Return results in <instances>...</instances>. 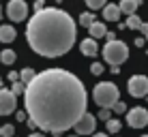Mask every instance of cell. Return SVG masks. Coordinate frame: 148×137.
Masks as SVG:
<instances>
[{
    "label": "cell",
    "mask_w": 148,
    "mask_h": 137,
    "mask_svg": "<svg viewBox=\"0 0 148 137\" xmlns=\"http://www.w3.org/2000/svg\"><path fill=\"white\" fill-rule=\"evenodd\" d=\"M28 120L41 131L64 133L86 114L88 94L77 75L64 69H45L24 92Z\"/></svg>",
    "instance_id": "cell-1"
},
{
    "label": "cell",
    "mask_w": 148,
    "mask_h": 137,
    "mask_svg": "<svg viewBox=\"0 0 148 137\" xmlns=\"http://www.w3.org/2000/svg\"><path fill=\"white\" fill-rule=\"evenodd\" d=\"M26 41L39 56H64L75 45V22L62 9L45 7L41 11H34L30 17L26 26Z\"/></svg>",
    "instance_id": "cell-2"
},
{
    "label": "cell",
    "mask_w": 148,
    "mask_h": 137,
    "mask_svg": "<svg viewBox=\"0 0 148 137\" xmlns=\"http://www.w3.org/2000/svg\"><path fill=\"white\" fill-rule=\"evenodd\" d=\"M92 99H95V103L99 105V107L112 109L116 101H120V90H118V86L112 84V82H101V84L95 86Z\"/></svg>",
    "instance_id": "cell-3"
},
{
    "label": "cell",
    "mask_w": 148,
    "mask_h": 137,
    "mask_svg": "<svg viewBox=\"0 0 148 137\" xmlns=\"http://www.w3.org/2000/svg\"><path fill=\"white\" fill-rule=\"evenodd\" d=\"M103 58H105V62L112 64V67H120V64L129 58V47H127V43L118 41V39L108 41L105 47H103Z\"/></svg>",
    "instance_id": "cell-4"
},
{
    "label": "cell",
    "mask_w": 148,
    "mask_h": 137,
    "mask_svg": "<svg viewBox=\"0 0 148 137\" xmlns=\"http://www.w3.org/2000/svg\"><path fill=\"white\" fill-rule=\"evenodd\" d=\"M127 90H129L131 96L135 99H142V96H148V77L146 75H133L127 84Z\"/></svg>",
    "instance_id": "cell-5"
},
{
    "label": "cell",
    "mask_w": 148,
    "mask_h": 137,
    "mask_svg": "<svg viewBox=\"0 0 148 137\" xmlns=\"http://www.w3.org/2000/svg\"><path fill=\"white\" fill-rule=\"evenodd\" d=\"M7 15L11 22H24L28 15V4L26 0H9L7 4Z\"/></svg>",
    "instance_id": "cell-6"
},
{
    "label": "cell",
    "mask_w": 148,
    "mask_h": 137,
    "mask_svg": "<svg viewBox=\"0 0 148 137\" xmlns=\"http://www.w3.org/2000/svg\"><path fill=\"white\" fill-rule=\"evenodd\" d=\"M127 124L131 129H144L148 124V111L144 107H133V109H127Z\"/></svg>",
    "instance_id": "cell-7"
},
{
    "label": "cell",
    "mask_w": 148,
    "mask_h": 137,
    "mask_svg": "<svg viewBox=\"0 0 148 137\" xmlns=\"http://www.w3.org/2000/svg\"><path fill=\"white\" fill-rule=\"evenodd\" d=\"M95 126H97V118H95L92 114H88V111H86L77 122L73 124V129H75V135L82 137V135H92V133H95Z\"/></svg>",
    "instance_id": "cell-8"
},
{
    "label": "cell",
    "mask_w": 148,
    "mask_h": 137,
    "mask_svg": "<svg viewBox=\"0 0 148 137\" xmlns=\"http://www.w3.org/2000/svg\"><path fill=\"white\" fill-rule=\"evenodd\" d=\"M15 107H17V96H15L11 90L0 88V116L13 114Z\"/></svg>",
    "instance_id": "cell-9"
},
{
    "label": "cell",
    "mask_w": 148,
    "mask_h": 137,
    "mask_svg": "<svg viewBox=\"0 0 148 137\" xmlns=\"http://www.w3.org/2000/svg\"><path fill=\"white\" fill-rule=\"evenodd\" d=\"M125 26H129V28H133V30H140V32L144 34V39H148V24H146V22H142V19L137 17L135 13L127 17V24H125Z\"/></svg>",
    "instance_id": "cell-10"
},
{
    "label": "cell",
    "mask_w": 148,
    "mask_h": 137,
    "mask_svg": "<svg viewBox=\"0 0 148 137\" xmlns=\"http://www.w3.org/2000/svg\"><path fill=\"white\" fill-rule=\"evenodd\" d=\"M79 49H82V54H84V56H90V58L99 54V45H97L95 39H84V41L79 43Z\"/></svg>",
    "instance_id": "cell-11"
},
{
    "label": "cell",
    "mask_w": 148,
    "mask_h": 137,
    "mask_svg": "<svg viewBox=\"0 0 148 137\" xmlns=\"http://www.w3.org/2000/svg\"><path fill=\"white\" fill-rule=\"evenodd\" d=\"M120 7H116V4H105L103 7V17L108 19V22H118L120 19Z\"/></svg>",
    "instance_id": "cell-12"
},
{
    "label": "cell",
    "mask_w": 148,
    "mask_h": 137,
    "mask_svg": "<svg viewBox=\"0 0 148 137\" xmlns=\"http://www.w3.org/2000/svg\"><path fill=\"white\" fill-rule=\"evenodd\" d=\"M118 7H120V13H125L129 17V15H133L140 9V0H120Z\"/></svg>",
    "instance_id": "cell-13"
},
{
    "label": "cell",
    "mask_w": 148,
    "mask_h": 137,
    "mask_svg": "<svg viewBox=\"0 0 148 137\" xmlns=\"http://www.w3.org/2000/svg\"><path fill=\"white\" fill-rule=\"evenodd\" d=\"M88 32H90V39H101V37H105V34H108V28H105V24L103 22H95L92 26L88 28Z\"/></svg>",
    "instance_id": "cell-14"
},
{
    "label": "cell",
    "mask_w": 148,
    "mask_h": 137,
    "mask_svg": "<svg viewBox=\"0 0 148 137\" xmlns=\"http://www.w3.org/2000/svg\"><path fill=\"white\" fill-rule=\"evenodd\" d=\"M17 32H15L13 26H0V43H11L15 41Z\"/></svg>",
    "instance_id": "cell-15"
},
{
    "label": "cell",
    "mask_w": 148,
    "mask_h": 137,
    "mask_svg": "<svg viewBox=\"0 0 148 137\" xmlns=\"http://www.w3.org/2000/svg\"><path fill=\"white\" fill-rule=\"evenodd\" d=\"M15 60H17V54H15L13 49H2V52H0V62L2 64H13Z\"/></svg>",
    "instance_id": "cell-16"
},
{
    "label": "cell",
    "mask_w": 148,
    "mask_h": 137,
    "mask_svg": "<svg viewBox=\"0 0 148 137\" xmlns=\"http://www.w3.org/2000/svg\"><path fill=\"white\" fill-rule=\"evenodd\" d=\"M34 75H37V73H34V69L26 67V69H22V71H19V82L28 86V84H30V82L34 79Z\"/></svg>",
    "instance_id": "cell-17"
},
{
    "label": "cell",
    "mask_w": 148,
    "mask_h": 137,
    "mask_svg": "<svg viewBox=\"0 0 148 137\" xmlns=\"http://www.w3.org/2000/svg\"><path fill=\"white\" fill-rule=\"evenodd\" d=\"M95 22H97V19H95L92 13H82L79 15V24H82V26H86V28H90Z\"/></svg>",
    "instance_id": "cell-18"
},
{
    "label": "cell",
    "mask_w": 148,
    "mask_h": 137,
    "mask_svg": "<svg viewBox=\"0 0 148 137\" xmlns=\"http://www.w3.org/2000/svg\"><path fill=\"white\" fill-rule=\"evenodd\" d=\"M105 124H108V135H110V133H118V131L122 129L120 120H116V118H110V120H108Z\"/></svg>",
    "instance_id": "cell-19"
},
{
    "label": "cell",
    "mask_w": 148,
    "mask_h": 137,
    "mask_svg": "<svg viewBox=\"0 0 148 137\" xmlns=\"http://www.w3.org/2000/svg\"><path fill=\"white\" fill-rule=\"evenodd\" d=\"M11 92H13L15 96L24 94V92H26V84H22V82H13V86H11Z\"/></svg>",
    "instance_id": "cell-20"
},
{
    "label": "cell",
    "mask_w": 148,
    "mask_h": 137,
    "mask_svg": "<svg viewBox=\"0 0 148 137\" xmlns=\"http://www.w3.org/2000/svg\"><path fill=\"white\" fill-rule=\"evenodd\" d=\"M13 135H15V126H13V124L0 126V137H13Z\"/></svg>",
    "instance_id": "cell-21"
},
{
    "label": "cell",
    "mask_w": 148,
    "mask_h": 137,
    "mask_svg": "<svg viewBox=\"0 0 148 137\" xmlns=\"http://www.w3.org/2000/svg\"><path fill=\"white\" fill-rule=\"evenodd\" d=\"M86 4H88V9L97 11V9H103L108 2H105V0H86Z\"/></svg>",
    "instance_id": "cell-22"
},
{
    "label": "cell",
    "mask_w": 148,
    "mask_h": 137,
    "mask_svg": "<svg viewBox=\"0 0 148 137\" xmlns=\"http://www.w3.org/2000/svg\"><path fill=\"white\" fill-rule=\"evenodd\" d=\"M112 109H114L116 114H127V105L122 103V101H116V103H114V107H112Z\"/></svg>",
    "instance_id": "cell-23"
},
{
    "label": "cell",
    "mask_w": 148,
    "mask_h": 137,
    "mask_svg": "<svg viewBox=\"0 0 148 137\" xmlns=\"http://www.w3.org/2000/svg\"><path fill=\"white\" fill-rule=\"evenodd\" d=\"M103 71H105V67H103L101 62H95L92 67H90V73H92V75H101Z\"/></svg>",
    "instance_id": "cell-24"
},
{
    "label": "cell",
    "mask_w": 148,
    "mask_h": 137,
    "mask_svg": "<svg viewBox=\"0 0 148 137\" xmlns=\"http://www.w3.org/2000/svg\"><path fill=\"white\" fill-rule=\"evenodd\" d=\"M112 118V114H110V109H105V107H101L99 111V120H103V122H108V120Z\"/></svg>",
    "instance_id": "cell-25"
},
{
    "label": "cell",
    "mask_w": 148,
    "mask_h": 137,
    "mask_svg": "<svg viewBox=\"0 0 148 137\" xmlns=\"http://www.w3.org/2000/svg\"><path fill=\"white\" fill-rule=\"evenodd\" d=\"M41 9H45V0H37L34 2V11H41Z\"/></svg>",
    "instance_id": "cell-26"
},
{
    "label": "cell",
    "mask_w": 148,
    "mask_h": 137,
    "mask_svg": "<svg viewBox=\"0 0 148 137\" xmlns=\"http://www.w3.org/2000/svg\"><path fill=\"white\" fill-rule=\"evenodd\" d=\"M9 79H11V82H19V73L11 71V73H9Z\"/></svg>",
    "instance_id": "cell-27"
},
{
    "label": "cell",
    "mask_w": 148,
    "mask_h": 137,
    "mask_svg": "<svg viewBox=\"0 0 148 137\" xmlns=\"http://www.w3.org/2000/svg\"><path fill=\"white\" fill-rule=\"evenodd\" d=\"M15 118H17V120H28V114H26V111H17Z\"/></svg>",
    "instance_id": "cell-28"
},
{
    "label": "cell",
    "mask_w": 148,
    "mask_h": 137,
    "mask_svg": "<svg viewBox=\"0 0 148 137\" xmlns=\"http://www.w3.org/2000/svg\"><path fill=\"white\" fill-rule=\"evenodd\" d=\"M92 137H110L108 133H92Z\"/></svg>",
    "instance_id": "cell-29"
},
{
    "label": "cell",
    "mask_w": 148,
    "mask_h": 137,
    "mask_svg": "<svg viewBox=\"0 0 148 137\" xmlns=\"http://www.w3.org/2000/svg\"><path fill=\"white\" fill-rule=\"evenodd\" d=\"M28 137H45V135H43V133H30Z\"/></svg>",
    "instance_id": "cell-30"
},
{
    "label": "cell",
    "mask_w": 148,
    "mask_h": 137,
    "mask_svg": "<svg viewBox=\"0 0 148 137\" xmlns=\"http://www.w3.org/2000/svg\"><path fill=\"white\" fill-rule=\"evenodd\" d=\"M69 137H79V135H69Z\"/></svg>",
    "instance_id": "cell-31"
},
{
    "label": "cell",
    "mask_w": 148,
    "mask_h": 137,
    "mask_svg": "<svg viewBox=\"0 0 148 137\" xmlns=\"http://www.w3.org/2000/svg\"><path fill=\"white\" fill-rule=\"evenodd\" d=\"M0 88H2V79H0Z\"/></svg>",
    "instance_id": "cell-32"
},
{
    "label": "cell",
    "mask_w": 148,
    "mask_h": 137,
    "mask_svg": "<svg viewBox=\"0 0 148 137\" xmlns=\"http://www.w3.org/2000/svg\"><path fill=\"white\" fill-rule=\"evenodd\" d=\"M0 15H2V9H0Z\"/></svg>",
    "instance_id": "cell-33"
},
{
    "label": "cell",
    "mask_w": 148,
    "mask_h": 137,
    "mask_svg": "<svg viewBox=\"0 0 148 137\" xmlns=\"http://www.w3.org/2000/svg\"><path fill=\"white\" fill-rule=\"evenodd\" d=\"M142 137H148V135H142Z\"/></svg>",
    "instance_id": "cell-34"
}]
</instances>
